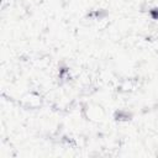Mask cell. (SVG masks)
<instances>
[{
    "mask_svg": "<svg viewBox=\"0 0 158 158\" xmlns=\"http://www.w3.org/2000/svg\"><path fill=\"white\" fill-rule=\"evenodd\" d=\"M132 116H133L132 112H128L126 110H116L114 112V120L118 121V122H121V121H130V120H132Z\"/></svg>",
    "mask_w": 158,
    "mask_h": 158,
    "instance_id": "obj_1",
    "label": "cell"
},
{
    "mask_svg": "<svg viewBox=\"0 0 158 158\" xmlns=\"http://www.w3.org/2000/svg\"><path fill=\"white\" fill-rule=\"evenodd\" d=\"M107 15H109V12H107L106 9H98V10L94 11V16H95L96 19H99V20L105 19Z\"/></svg>",
    "mask_w": 158,
    "mask_h": 158,
    "instance_id": "obj_2",
    "label": "cell"
},
{
    "mask_svg": "<svg viewBox=\"0 0 158 158\" xmlns=\"http://www.w3.org/2000/svg\"><path fill=\"white\" fill-rule=\"evenodd\" d=\"M149 16L152 20H158V6H154L152 9H149Z\"/></svg>",
    "mask_w": 158,
    "mask_h": 158,
    "instance_id": "obj_3",
    "label": "cell"
},
{
    "mask_svg": "<svg viewBox=\"0 0 158 158\" xmlns=\"http://www.w3.org/2000/svg\"><path fill=\"white\" fill-rule=\"evenodd\" d=\"M65 73H68V68H62V69L59 70V75H60V77H63Z\"/></svg>",
    "mask_w": 158,
    "mask_h": 158,
    "instance_id": "obj_4",
    "label": "cell"
}]
</instances>
